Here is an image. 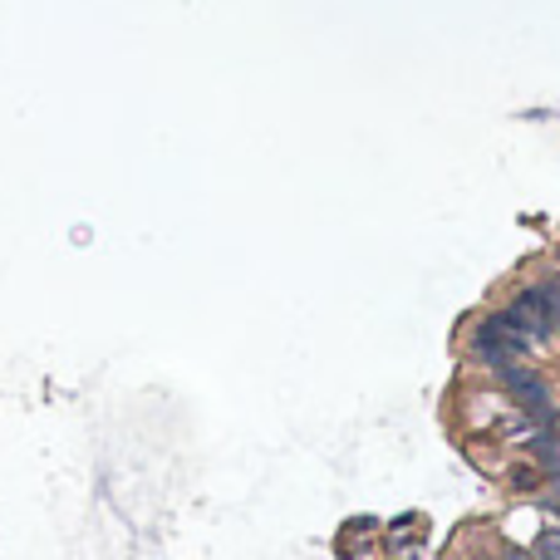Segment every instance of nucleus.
<instances>
[{"label":"nucleus","mask_w":560,"mask_h":560,"mask_svg":"<svg viewBox=\"0 0 560 560\" xmlns=\"http://www.w3.org/2000/svg\"><path fill=\"white\" fill-rule=\"evenodd\" d=\"M502 319H506V329H512L526 349H536V345H546V339H551L556 305H551V295H546V285H536V290H522V295L502 310Z\"/></svg>","instance_id":"obj_1"},{"label":"nucleus","mask_w":560,"mask_h":560,"mask_svg":"<svg viewBox=\"0 0 560 560\" xmlns=\"http://www.w3.org/2000/svg\"><path fill=\"white\" fill-rule=\"evenodd\" d=\"M556 516H560V492H556Z\"/></svg>","instance_id":"obj_3"},{"label":"nucleus","mask_w":560,"mask_h":560,"mask_svg":"<svg viewBox=\"0 0 560 560\" xmlns=\"http://www.w3.org/2000/svg\"><path fill=\"white\" fill-rule=\"evenodd\" d=\"M532 551H536V560H560V522H556V526H541V532H536Z\"/></svg>","instance_id":"obj_2"}]
</instances>
